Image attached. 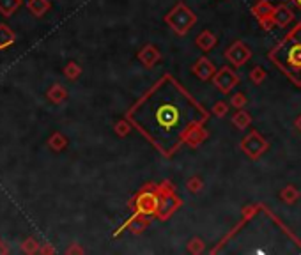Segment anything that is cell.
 <instances>
[{
  "mask_svg": "<svg viewBox=\"0 0 301 255\" xmlns=\"http://www.w3.org/2000/svg\"><path fill=\"white\" fill-rule=\"evenodd\" d=\"M14 41V34L7 25H0V48L2 46H7Z\"/></svg>",
  "mask_w": 301,
  "mask_h": 255,
  "instance_id": "obj_3",
  "label": "cell"
},
{
  "mask_svg": "<svg viewBox=\"0 0 301 255\" xmlns=\"http://www.w3.org/2000/svg\"><path fill=\"white\" fill-rule=\"evenodd\" d=\"M48 98L52 99V101H55V103H59L60 99L64 98V92L59 89V85H55V89H52V91L48 92Z\"/></svg>",
  "mask_w": 301,
  "mask_h": 255,
  "instance_id": "obj_6",
  "label": "cell"
},
{
  "mask_svg": "<svg viewBox=\"0 0 301 255\" xmlns=\"http://www.w3.org/2000/svg\"><path fill=\"white\" fill-rule=\"evenodd\" d=\"M291 60L294 64H301V46H296V48H292V52H291Z\"/></svg>",
  "mask_w": 301,
  "mask_h": 255,
  "instance_id": "obj_7",
  "label": "cell"
},
{
  "mask_svg": "<svg viewBox=\"0 0 301 255\" xmlns=\"http://www.w3.org/2000/svg\"><path fill=\"white\" fill-rule=\"evenodd\" d=\"M28 7H30V11L35 16H41V14L48 9V2H46V0H30Z\"/></svg>",
  "mask_w": 301,
  "mask_h": 255,
  "instance_id": "obj_4",
  "label": "cell"
},
{
  "mask_svg": "<svg viewBox=\"0 0 301 255\" xmlns=\"http://www.w3.org/2000/svg\"><path fill=\"white\" fill-rule=\"evenodd\" d=\"M0 253H7V248L4 246V243L0 241Z\"/></svg>",
  "mask_w": 301,
  "mask_h": 255,
  "instance_id": "obj_9",
  "label": "cell"
},
{
  "mask_svg": "<svg viewBox=\"0 0 301 255\" xmlns=\"http://www.w3.org/2000/svg\"><path fill=\"white\" fill-rule=\"evenodd\" d=\"M20 6V0H0V13L4 16H11Z\"/></svg>",
  "mask_w": 301,
  "mask_h": 255,
  "instance_id": "obj_2",
  "label": "cell"
},
{
  "mask_svg": "<svg viewBox=\"0 0 301 255\" xmlns=\"http://www.w3.org/2000/svg\"><path fill=\"white\" fill-rule=\"evenodd\" d=\"M156 121L161 128H165V131H170V129H174L179 123L177 108H175V106H170V105H163L156 112Z\"/></svg>",
  "mask_w": 301,
  "mask_h": 255,
  "instance_id": "obj_1",
  "label": "cell"
},
{
  "mask_svg": "<svg viewBox=\"0 0 301 255\" xmlns=\"http://www.w3.org/2000/svg\"><path fill=\"white\" fill-rule=\"evenodd\" d=\"M50 145H52L53 149H62V145H64V140L60 138L59 135H55V136H52V138H50Z\"/></svg>",
  "mask_w": 301,
  "mask_h": 255,
  "instance_id": "obj_8",
  "label": "cell"
},
{
  "mask_svg": "<svg viewBox=\"0 0 301 255\" xmlns=\"http://www.w3.org/2000/svg\"><path fill=\"white\" fill-rule=\"evenodd\" d=\"M21 250H23L25 253H34V252H37V243H35L34 239H27V241L23 243V246H21Z\"/></svg>",
  "mask_w": 301,
  "mask_h": 255,
  "instance_id": "obj_5",
  "label": "cell"
}]
</instances>
